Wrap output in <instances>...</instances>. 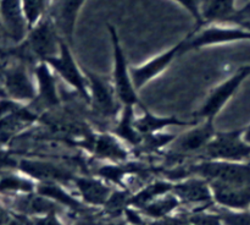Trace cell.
<instances>
[{
	"label": "cell",
	"mask_w": 250,
	"mask_h": 225,
	"mask_svg": "<svg viewBox=\"0 0 250 225\" xmlns=\"http://www.w3.org/2000/svg\"><path fill=\"white\" fill-rule=\"evenodd\" d=\"M61 38L56 27L49 15L41 20L32 28L23 44L15 49L14 54L20 58L22 63L26 61H46L54 58L60 51Z\"/></svg>",
	"instance_id": "obj_1"
},
{
	"label": "cell",
	"mask_w": 250,
	"mask_h": 225,
	"mask_svg": "<svg viewBox=\"0 0 250 225\" xmlns=\"http://www.w3.org/2000/svg\"><path fill=\"white\" fill-rule=\"evenodd\" d=\"M107 31H109L112 48L111 82L114 85L117 98L122 105L142 107L143 104L139 99L138 90L134 87L131 76V66L128 65L127 55L122 48L116 27L111 23H107Z\"/></svg>",
	"instance_id": "obj_2"
},
{
	"label": "cell",
	"mask_w": 250,
	"mask_h": 225,
	"mask_svg": "<svg viewBox=\"0 0 250 225\" xmlns=\"http://www.w3.org/2000/svg\"><path fill=\"white\" fill-rule=\"evenodd\" d=\"M183 54L222 44L250 42V32L243 26L229 23H210L195 28L185 37Z\"/></svg>",
	"instance_id": "obj_3"
},
{
	"label": "cell",
	"mask_w": 250,
	"mask_h": 225,
	"mask_svg": "<svg viewBox=\"0 0 250 225\" xmlns=\"http://www.w3.org/2000/svg\"><path fill=\"white\" fill-rule=\"evenodd\" d=\"M250 76V64L241 66L236 72L232 73L229 77L222 81L221 83L212 88L199 109L195 112L194 119L197 120H212L221 112L227 105V103L234 97L244 81Z\"/></svg>",
	"instance_id": "obj_4"
},
{
	"label": "cell",
	"mask_w": 250,
	"mask_h": 225,
	"mask_svg": "<svg viewBox=\"0 0 250 225\" xmlns=\"http://www.w3.org/2000/svg\"><path fill=\"white\" fill-rule=\"evenodd\" d=\"M58 78L70 88H72L78 94V97L85 103H89V90H88V81L83 71V66L78 64L72 53V46L61 39L60 51L56 56L46 60Z\"/></svg>",
	"instance_id": "obj_5"
},
{
	"label": "cell",
	"mask_w": 250,
	"mask_h": 225,
	"mask_svg": "<svg viewBox=\"0 0 250 225\" xmlns=\"http://www.w3.org/2000/svg\"><path fill=\"white\" fill-rule=\"evenodd\" d=\"M189 171L195 175H199L209 182L239 186L250 185V164L244 161L207 159L193 165Z\"/></svg>",
	"instance_id": "obj_6"
},
{
	"label": "cell",
	"mask_w": 250,
	"mask_h": 225,
	"mask_svg": "<svg viewBox=\"0 0 250 225\" xmlns=\"http://www.w3.org/2000/svg\"><path fill=\"white\" fill-rule=\"evenodd\" d=\"M83 71L88 81V90H89L88 105L92 112H95L98 116L105 119L116 117L124 105L117 98L111 80H106L85 66H83Z\"/></svg>",
	"instance_id": "obj_7"
},
{
	"label": "cell",
	"mask_w": 250,
	"mask_h": 225,
	"mask_svg": "<svg viewBox=\"0 0 250 225\" xmlns=\"http://www.w3.org/2000/svg\"><path fill=\"white\" fill-rule=\"evenodd\" d=\"M243 129L216 131L203 153L208 159L244 161L250 158V144L244 139Z\"/></svg>",
	"instance_id": "obj_8"
},
{
	"label": "cell",
	"mask_w": 250,
	"mask_h": 225,
	"mask_svg": "<svg viewBox=\"0 0 250 225\" xmlns=\"http://www.w3.org/2000/svg\"><path fill=\"white\" fill-rule=\"evenodd\" d=\"M186 39H181L175 45L170 46L166 50L161 51L158 55L153 56L146 63L138 66H131V76L133 80L134 87L137 90H142L150 81L160 76L164 71L170 68L171 64L176 60L180 55H183V46H185Z\"/></svg>",
	"instance_id": "obj_9"
},
{
	"label": "cell",
	"mask_w": 250,
	"mask_h": 225,
	"mask_svg": "<svg viewBox=\"0 0 250 225\" xmlns=\"http://www.w3.org/2000/svg\"><path fill=\"white\" fill-rule=\"evenodd\" d=\"M87 0H51L48 15L61 39L73 46L78 16Z\"/></svg>",
	"instance_id": "obj_10"
},
{
	"label": "cell",
	"mask_w": 250,
	"mask_h": 225,
	"mask_svg": "<svg viewBox=\"0 0 250 225\" xmlns=\"http://www.w3.org/2000/svg\"><path fill=\"white\" fill-rule=\"evenodd\" d=\"M36 77V98L32 103L42 110H55L60 107L61 98L59 93L58 76L46 61H41L34 68Z\"/></svg>",
	"instance_id": "obj_11"
},
{
	"label": "cell",
	"mask_w": 250,
	"mask_h": 225,
	"mask_svg": "<svg viewBox=\"0 0 250 225\" xmlns=\"http://www.w3.org/2000/svg\"><path fill=\"white\" fill-rule=\"evenodd\" d=\"M38 120L37 112L12 102L0 103V143L9 141L14 135Z\"/></svg>",
	"instance_id": "obj_12"
},
{
	"label": "cell",
	"mask_w": 250,
	"mask_h": 225,
	"mask_svg": "<svg viewBox=\"0 0 250 225\" xmlns=\"http://www.w3.org/2000/svg\"><path fill=\"white\" fill-rule=\"evenodd\" d=\"M216 134L212 120H200L189 127V130L176 136L170 144L173 151L182 154L204 152L209 142Z\"/></svg>",
	"instance_id": "obj_13"
},
{
	"label": "cell",
	"mask_w": 250,
	"mask_h": 225,
	"mask_svg": "<svg viewBox=\"0 0 250 225\" xmlns=\"http://www.w3.org/2000/svg\"><path fill=\"white\" fill-rule=\"evenodd\" d=\"M83 141L87 142V148L99 159L119 163L128 158L126 144L117 138L111 131L90 135Z\"/></svg>",
	"instance_id": "obj_14"
},
{
	"label": "cell",
	"mask_w": 250,
	"mask_h": 225,
	"mask_svg": "<svg viewBox=\"0 0 250 225\" xmlns=\"http://www.w3.org/2000/svg\"><path fill=\"white\" fill-rule=\"evenodd\" d=\"M2 83L7 94L16 100L33 102L36 98V83L31 80L24 63L16 64L7 70L2 76Z\"/></svg>",
	"instance_id": "obj_15"
},
{
	"label": "cell",
	"mask_w": 250,
	"mask_h": 225,
	"mask_svg": "<svg viewBox=\"0 0 250 225\" xmlns=\"http://www.w3.org/2000/svg\"><path fill=\"white\" fill-rule=\"evenodd\" d=\"M0 16L5 32L12 41L19 43L26 37L29 27L22 7V0H1Z\"/></svg>",
	"instance_id": "obj_16"
},
{
	"label": "cell",
	"mask_w": 250,
	"mask_h": 225,
	"mask_svg": "<svg viewBox=\"0 0 250 225\" xmlns=\"http://www.w3.org/2000/svg\"><path fill=\"white\" fill-rule=\"evenodd\" d=\"M20 168L23 173L28 174L44 182H55V181L73 180V174L66 166L48 160H31L24 159L20 163Z\"/></svg>",
	"instance_id": "obj_17"
},
{
	"label": "cell",
	"mask_w": 250,
	"mask_h": 225,
	"mask_svg": "<svg viewBox=\"0 0 250 225\" xmlns=\"http://www.w3.org/2000/svg\"><path fill=\"white\" fill-rule=\"evenodd\" d=\"M141 108L143 109V114L141 116H136V126L143 137L160 134L164 130L172 126L190 127L199 121L197 119L188 121V120H181L176 116H160V115L153 114L144 105H142Z\"/></svg>",
	"instance_id": "obj_18"
},
{
	"label": "cell",
	"mask_w": 250,
	"mask_h": 225,
	"mask_svg": "<svg viewBox=\"0 0 250 225\" xmlns=\"http://www.w3.org/2000/svg\"><path fill=\"white\" fill-rule=\"evenodd\" d=\"M212 197L217 203L226 207L243 209L250 205V185H229L221 182H209Z\"/></svg>",
	"instance_id": "obj_19"
},
{
	"label": "cell",
	"mask_w": 250,
	"mask_h": 225,
	"mask_svg": "<svg viewBox=\"0 0 250 225\" xmlns=\"http://www.w3.org/2000/svg\"><path fill=\"white\" fill-rule=\"evenodd\" d=\"M134 108V105H124L115 122L114 129L111 130L117 138L129 147H139L143 141V136L139 134L136 126L137 115Z\"/></svg>",
	"instance_id": "obj_20"
},
{
	"label": "cell",
	"mask_w": 250,
	"mask_h": 225,
	"mask_svg": "<svg viewBox=\"0 0 250 225\" xmlns=\"http://www.w3.org/2000/svg\"><path fill=\"white\" fill-rule=\"evenodd\" d=\"M237 9V0H202V26L210 23H229Z\"/></svg>",
	"instance_id": "obj_21"
},
{
	"label": "cell",
	"mask_w": 250,
	"mask_h": 225,
	"mask_svg": "<svg viewBox=\"0 0 250 225\" xmlns=\"http://www.w3.org/2000/svg\"><path fill=\"white\" fill-rule=\"evenodd\" d=\"M173 192L186 203H209L212 200V191L205 179H189L173 186Z\"/></svg>",
	"instance_id": "obj_22"
},
{
	"label": "cell",
	"mask_w": 250,
	"mask_h": 225,
	"mask_svg": "<svg viewBox=\"0 0 250 225\" xmlns=\"http://www.w3.org/2000/svg\"><path fill=\"white\" fill-rule=\"evenodd\" d=\"M78 192L85 202L89 204H105L110 197V190L100 181L92 178H75L73 179Z\"/></svg>",
	"instance_id": "obj_23"
},
{
	"label": "cell",
	"mask_w": 250,
	"mask_h": 225,
	"mask_svg": "<svg viewBox=\"0 0 250 225\" xmlns=\"http://www.w3.org/2000/svg\"><path fill=\"white\" fill-rule=\"evenodd\" d=\"M17 209L29 214H49L55 213V203L46 200L44 196H27L17 200Z\"/></svg>",
	"instance_id": "obj_24"
},
{
	"label": "cell",
	"mask_w": 250,
	"mask_h": 225,
	"mask_svg": "<svg viewBox=\"0 0 250 225\" xmlns=\"http://www.w3.org/2000/svg\"><path fill=\"white\" fill-rule=\"evenodd\" d=\"M38 193L44 197L53 198L56 202L61 203V204L66 205V207L71 208L73 210H77V212H83V208L81 205V203L77 200L72 197V196L68 195L67 192L62 190L60 186L56 185L55 182H44L42 183L38 187Z\"/></svg>",
	"instance_id": "obj_25"
},
{
	"label": "cell",
	"mask_w": 250,
	"mask_h": 225,
	"mask_svg": "<svg viewBox=\"0 0 250 225\" xmlns=\"http://www.w3.org/2000/svg\"><path fill=\"white\" fill-rule=\"evenodd\" d=\"M173 186L170 185L168 182H165V181H156V182L146 186V188H143V190H142L141 192L137 193L136 196L129 198V203H131V204H134L136 207L143 208L144 205H146L148 203L156 200L159 196H163L165 195V193L170 192Z\"/></svg>",
	"instance_id": "obj_26"
},
{
	"label": "cell",
	"mask_w": 250,
	"mask_h": 225,
	"mask_svg": "<svg viewBox=\"0 0 250 225\" xmlns=\"http://www.w3.org/2000/svg\"><path fill=\"white\" fill-rule=\"evenodd\" d=\"M50 2L51 0H22V7L29 28L48 15Z\"/></svg>",
	"instance_id": "obj_27"
},
{
	"label": "cell",
	"mask_w": 250,
	"mask_h": 225,
	"mask_svg": "<svg viewBox=\"0 0 250 225\" xmlns=\"http://www.w3.org/2000/svg\"><path fill=\"white\" fill-rule=\"evenodd\" d=\"M178 205V200L176 196H165L164 198H156L153 202L148 203L144 205L142 209L146 215L153 218H158V219H163L170 212H172L176 207Z\"/></svg>",
	"instance_id": "obj_28"
},
{
	"label": "cell",
	"mask_w": 250,
	"mask_h": 225,
	"mask_svg": "<svg viewBox=\"0 0 250 225\" xmlns=\"http://www.w3.org/2000/svg\"><path fill=\"white\" fill-rule=\"evenodd\" d=\"M33 188L28 180L14 175L0 176V190L2 191H31Z\"/></svg>",
	"instance_id": "obj_29"
},
{
	"label": "cell",
	"mask_w": 250,
	"mask_h": 225,
	"mask_svg": "<svg viewBox=\"0 0 250 225\" xmlns=\"http://www.w3.org/2000/svg\"><path fill=\"white\" fill-rule=\"evenodd\" d=\"M129 198L126 192H116L114 195H110L109 200L105 203L106 212L111 215L119 214L121 210L125 209V205L129 204Z\"/></svg>",
	"instance_id": "obj_30"
},
{
	"label": "cell",
	"mask_w": 250,
	"mask_h": 225,
	"mask_svg": "<svg viewBox=\"0 0 250 225\" xmlns=\"http://www.w3.org/2000/svg\"><path fill=\"white\" fill-rule=\"evenodd\" d=\"M220 219L225 225H250V212H220Z\"/></svg>",
	"instance_id": "obj_31"
},
{
	"label": "cell",
	"mask_w": 250,
	"mask_h": 225,
	"mask_svg": "<svg viewBox=\"0 0 250 225\" xmlns=\"http://www.w3.org/2000/svg\"><path fill=\"white\" fill-rule=\"evenodd\" d=\"M177 2L180 6H182L190 16L194 19L197 27L202 26V16H200V5H202V0H173Z\"/></svg>",
	"instance_id": "obj_32"
},
{
	"label": "cell",
	"mask_w": 250,
	"mask_h": 225,
	"mask_svg": "<svg viewBox=\"0 0 250 225\" xmlns=\"http://www.w3.org/2000/svg\"><path fill=\"white\" fill-rule=\"evenodd\" d=\"M127 171H128L127 168L125 169L119 165H104L98 170V175L103 176L106 180L114 181V182H120Z\"/></svg>",
	"instance_id": "obj_33"
},
{
	"label": "cell",
	"mask_w": 250,
	"mask_h": 225,
	"mask_svg": "<svg viewBox=\"0 0 250 225\" xmlns=\"http://www.w3.org/2000/svg\"><path fill=\"white\" fill-rule=\"evenodd\" d=\"M188 219L190 223L194 225H225L222 220L220 219L219 214H209V213H203L197 212L194 214L189 215Z\"/></svg>",
	"instance_id": "obj_34"
},
{
	"label": "cell",
	"mask_w": 250,
	"mask_h": 225,
	"mask_svg": "<svg viewBox=\"0 0 250 225\" xmlns=\"http://www.w3.org/2000/svg\"><path fill=\"white\" fill-rule=\"evenodd\" d=\"M151 225H194L190 223V220L183 219V218H163L158 222L153 223Z\"/></svg>",
	"instance_id": "obj_35"
},
{
	"label": "cell",
	"mask_w": 250,
	"mask_h": 225,
	"mask_svg": "<svg viewBox=\"0 0 250 225\" xmlns=\"http://www.w3.org/2000/svg\"><path fill=\"white\" fill-rule=\"evenodd\" d=\"M76 225H109V224H106L104 220L97 219V218L92 217V215L85 214L84 217L81 218V219L76 223Z\"/></svg>",
	"instance_id": "obj_36"
},
{
	"label": "cell",
	"mask_w": 250,
	"mask_h": 225,
	"mask_svg": "<svg viewBox=\"0 0 250 225\" xmlns=\"http://www.w3.org/2000/svg\"><path fill=\"white\" fill-rule=\"evenodd\" d=\"M33 225H62L56 217L54 215V213H49L44 218H41V219H37L34 222Z\"/></svg>",
	"instance_id": "obj_37"
},
{
	"label": "cell",
	"mask_w": 250,
	"mask_h": 225,
	"mask_svg": "<svg viewBox=\"0 0 250 225\" xmlns=\"http://www.w3.org/2000/svg\"><path fill=\"white\" fill-rule=\"evenodd\" d=\"M7 164H12V160L10 158H7L6 154L0 152V165H7Z\"/></svg>",
	"instance_id": "obj_38"
},
{
	"label": "cell",
	"mask_w": 250,
	"mask_h": 225,
	"mask_svg": "<svg viewBox=\"0 0 250 225\" xmlns=\"http://www.w3.org/2000/svg\"><path fill=\"white\" fill-rule=\"evenodd\" d=\"M243 137H244V139H246V141L250 144V125H248L247 127H244Z\"/></svg>",
	"instance_id": "obj_39"
},
{
	"label": "cell",
	"mask_w": 250,
	"mask_h": 225,
	"mask_svg": "<svg viewBox=\"0 0 250 225\" xmlns=\"http://www.w3.org/2000/svg\"><path fill=\"white\" fill-rule=\"evenodd\" d=\"M7 219H9V218H7L6 213H5L4 210H2L1 208H0V225L5 224V223L7 222Z\"/></svg>",
	"instance_id": "obj_40"
},
{
	"label": "cell",
	"mask_w": 250,
	"mask_h": 225,
	"mask_svg": "<svg viewBox=\"0 0 250 225\" xmlns=\"http://www.w3.org/2000/svg\"><path fill=\"white\" fill-rule=\"evenodd\" d=\"M239 26H243L244 28H247V29H248V31L250 32V21H248V22H244V23L239 24Z\"/></svg>",
	"instance_id": "obj_41"
}]
</instances>
